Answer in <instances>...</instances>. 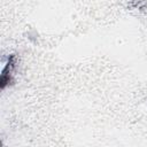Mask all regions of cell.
<instances>
[{
	"instance_id": "cell-1",
	"label": "cell",
	"mask_w": 147,
	"mask_h": 147,
	"mask_svg": "<svg viewBox=\"0 0 147 147\" xmlns=\"http://www.w3.org/2000/svg\"><path fill=\"white\" fill-rule=\"evenodd\" d=\"M15 67V55H10L8 57V62L6 63L2 74H1V78H0V86L3 90L7 85H9L11 83V71Z\"/></svg>"
}]
</instances>
